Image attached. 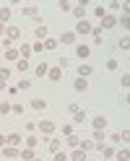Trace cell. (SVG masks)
<instances>
[{"label":"cell","instance_id":"obj_25","mask_svg":"<svg viewBox=\"0 0 130 161\" xmlns=\"http://www.w3.org/2000/svg\"><path fill=\"white\" fill-rule=\"evenodd\" d=\"M94 16H96V18H104V16H107V8H104V5H96Z\"/></svg>","mask_w":130,"mask_h":161},{"label":"cell","instance_id":"obj_41","mask_svg":"<svg viewBox=\"0 0 130 161\" xmlns=\"http://www.w3.org/2000/svg\"><path fill=\"white\" fill-rule=\"evenodd\" d=\"M122 86H130V75H122Z\"/></svg>","mask_w":130,"mask_h":161},{"label":"cell","instance_id":"obj_40","mask_svg":"<svg viewBox=\"0 0 130 161\" xmlns=\"http://www.w3.org/2000/svg\"><path fill=\"white\" fill-rule=\"evenodd\" d=\"M68 109H71V114H78V112H81V107H78V104H71Z\"/></svg>","mask_w":130,"mask_h":161},{"label":"cell","instance_id":"obj_1","mask_svg":"<svg viewBox=\"0 0 130 161\" xmlns=\"http://www.w3.org/2000/svg\"><path fill=\"white\" fill-rule=\"evenodd\" d=\"M76 55L81 57V60H86V57H91V47H86V44H78V47H76Z\"/></svg>","mask_w":130,"mask_h":161},{"label":"cell","instance_id":"obj_9","mask_svg":"<svg viewBox=\"0 0 130 161\" xmlns=\"http://www.w3.org/2000/svg\"><path fill=\"white\" fill-rule=\"evenodd\" d=\"M107 127V119L104 117H94V130H104Z\"/></svg>","mask_w":130,"mask_h":161},{"label":"cell","instance_id":"obj_8","mask_svg":"<svg viewBox=\"0 0 130 161\" xmlns=\"http://www.w3.org/2000/svg\"><path fill=\"white\" fill-rule=\"evenodd\" d=\"M102 24H104V29H112V26L117 24V18H115V16H109V13H107V16L102 18Z\"/></svg>","mask_w":130,"mask_h":161},{"label":"cell","instance_id":"obj_20","mask_svg":"<svg viewBox=\"0 0 130 161\" xmlns=\"http://www.w3.org/2000/svg\"><path fill=\"white\" fill-rule=\"evenodd\" d=\"M96 143H94V140H81V146H78V148H81V151H91Z\"/></svg>","mask_w":130,"mask_h":161},{"label":"cell","instance_id":"obj_12","mask_svg":"<svg viewBox=\"0 0 130 161\" xmlns=\"http://www.w3.org/2000/svg\"><path fill=\"white\" fill-rule=\"evenodd\" d=\"M47 75L52 78V80H60V78H63V70H60V68H52V70H49Z\"/></svg>","mask_w":130,"mask_h":161},{"label":"cell","instance_id":"obj_44","mask_svg":"<svg viewBox=\"0 0 130 161\" xmlns=\"http://www.w3.org/2000/svg\"><path fill=\"white\" fill-rule=\"evenodd\" d=\"M3 34H5V26H3V24H0V36H3Z\"/></svg>","mask_w":130,"mask_h":161},{"label":"cell","instance_id":"obj_27","mask_svg":"<svg viewBox=\"0 0 130 161\" xmlns=\"http://www.w3.org/2000/svg\"><path fill=\"white\" fill-rule=\"evenodd\" d=\"M117 161H130V151H127V148L120 151V153H117Z\"/></svg>","mask_w":130,"mask_h":161},{"label":"cell","instance_id":"obj_30","mask_svg":"<svg viewBox=\"0 0 130 161\" xmlns=\"http://www.w3.org/2000/svg\"><path fill=\"white\" fill-rule=\"evenodd\" d=\"M18 55H24V60H26L29 55H31V47H29V44H21V52H18Z\"/></svg>","mask_w":130,"mask_h":161},{"label":"cell","instance_id":"obj_33","mask_svg":"<svg viewBox=\"0 0 130 161\" xmlns=\"http://www.w3.org/2000/svg\"><path fill=\"white\" fill-rule=\"evenodd\" d=\"M120 140H125V143H130V130H122V133H120Z\"/></svg>","mask_w":130,"mask_h":161},{"label":"cell","instance_id":"obj_34","mask_svg":"<svg viewBox=\"0 0 130 161\" xmlns=\"http://www.w3.org/2000/svg\"><path fill=\"white\" fill-rule=\"evenodd\" d=\"M16 57H18L16 49H8V52H5V60H16Z\"/></svg>","mask_w":130,"mask_h":161},{"label":"cell","instance_id":"obj_10","mask_svg":"<svg viewBox=\"0 0 130 161\" xmlns=\"http://www.w3.org/2000/svg\"><path fill=\"white\" fill-rule=\"evenodd\" d=\"M83 158H86V151H81V148H76L71 156V161H83Z\"/></svg>","mask_w":130,"mask_h":161},{"label":"cell","instance_id":"obj_29","mask_svg":"<svg viewBox=\"0 0 130 161\" xmlns=\"http://www.w3.org/2000/svg\"><path fill=\"white\" fill-rule=\"evenodd\" d=\"M24 16H31V18H34V16H37V8H34V5H26V8H24Z\"/></svg>","mask_w":130,"mask_h":161},{"label":"cell","instance_id":"obj_18","mask_svg":"<svg viewBox=\"0 0 130 161\" xmlns=\"http://www.w3.org/2000/svg\"><path fill=\"white\" fill-rule=\"evenodd\" d=\"M68 146H71V148H78V146H81V140H78V135H68Z\"/></svg>","mask_w":130,"mask_h":161},{"label":"cell","instance_id":"obj_42","mask_svg":"<svg viewBox=\"0 0 130 161\" xmlns=\"http://www.w3.org/2000/svg\"><path fill=\"white\" fill-rule=\"evenodd\" d=\"M122 11H125V16L130 13V3H125V5H122Z\"/></svg>","mask_w":130,"mask_h":161},{"label":"cell","instance_id":"obj_7","mask_svg":"<svg viewBox=\"0 0 130 161\" xmlns=\"http://www.w3.org/2000/svg\"><path fill=\"white\" fill-rule=\"evenodd\" d=\"M73 86H76V91H86V88H88V80H86V78H76Z\"/></svg>","mask_w":130,"mask_h":161},{"label":"cell","instance_id":"obj_39","mask_svg":"<svg viewBox=\"0 0 130 161\" xmlns=\"http://www.w3.org/2000/svg\"><path fill=\"white\" fill-rule=\"evenodd\" d=\"M11 109H13V112H16V114H24V107H21V104H13Z\"/></svg>","mask_w":130,"mask_h":161},{"label":"cell","instance_id":"obj_43","mask_svg":"<svg viewBox=\"0 0 130 161\" xmlns=\"http://www.w3.org/2000/svg\"><path fill=\"white\" fill-rule=\"evenodd\" d=\"M5 140H8L5 135H0V148H3V146H5Z\"/></svg>","mask_w":130,"mask_h":161},{"label":"cell","instance_id":"obj_19","mask_svg":"<svg viewBox=\"0 0 130 161\" xmlns=\"http://www.w3.org/2000/svg\"><path fill=\"white\" fill-rule=\"evenodd\" d=\"M49 73V68H47V63H42V65H37V75L42 78V75H47Z\"/></svg>","mask_w":130,"mask_h":161},{"label":"cell","instance_id":"obj_31","mask_svg":"<svg viewBox=\"0 0 130 161\" xmlns=\"http://www.w3.org/2000/svg\"><path fill=\"white\" fill-rule=\"evenodd\" d=\"M120 49H130V36H122V39H120Z\"/></svg>","mask_w":130,"mask_h":161},{"label":"cell","instance_id":"obj_24","mask_svg":"<svg viewBox=\"0 0 130 161\" xmlns=\"http://www.w3.org/2000/svg\"><path fill=\"white\" fill-rule=\"evenodd\" d=\"M78 75H81V78L91 75V68H88V65H81V68H78Z\"/></svg>","mask_w":130,"mask_h":161},{"label":"cell","instance_id":"obj_17","mask_svg":"<svg viewBox=\"0 0 130 161\" xmlns=\"http://www.w3.org/2000/svg\"><path fill=\"white\" fill-rule=\"evenodd\" d=\"M37 39H39V42H42V39H47V26H44V24L37 29Z\"/></svg>","mask_w":130,"mask_h":161},{"label":"cell","instance_id":"obj_13","mask_svg":"<svg viewBox=\"0 0 130 161\" xmlns=\"http://www.w3.org/2000/svg\"><path fill=\"white\" fill-rule=\"evenodd\" d=\"M31 107L37 109V112H42V109L47 107V102H44V99H34V102H31Z\"/></svg>","mask_w":130,"mask_h":161},{"label":"cell","instance_id":"obj_23","mask_svg":"<svg viewBox=\"0 0 130 161\" xmlns=\"http://www.w3.org/2000/svg\"><path fill=\"white\" fill-rule=\"evenodd\" d=\"M94 143H96V146L104 143V133H102V130H96V133H94Z\"/></svg>","mask_w":130,"mask_h":161},{"label":"cell","instance_id":"obj_6","mask_svg":"<svg viewBox=\"0 0 130 161\" xmlns=\"http://www.w3.org/2000/svg\"><path fill=\"white\" fill-rule=\"evenodd\" d=\"M60 42H63V44H73L76 42V31H65L63 36H60Z\"/></svg>","mask_w":130,"mask_h":161},{"label":"cell","instance_id":"obj_36","mask_svg":"<svg viewBox=\"0 0 130 161\" xmlns=\"http://www.w3.org/2000/svg\"><path fill=\"white\" fill-rule=\"evenodd\" d=\"M37 143H39V140H37V138H31V135H29V138H26V146H29V148H34Z\"/></svg>","mask_w":130,"mask_h":161},{"label":"cell","instance_id":"obj_22","mask_svg":"<svg viewBox=\"0 0 130 161\" xmlns=\"http://www.w3.org/2000/svg\"><path fill=\"white\" fill-rule=\"evenodd\" d=\"M26 70H29V60H18V73H26Z\"/></svg>","mask_w":130,"mask_h":161},{"label":"cell","instance_id":"obj_35","mask_svg":"<svg viewBox=\"0 0 130 161\" xmlns=\"http://www.w3.org/2000/svg\"><path fill=\"white\" fill-rule=\"evenodd\" d=\"M8 112H11V104H8V102L0 104V114H8Z\"/></svg>","mask_w":130,"mask_h":161},{"label":"cell","instance_id":"obj_38","mask_svg":"<svg viewBox=\"0 0 130 161\" xmlns=\"http://www.w3.org/2000/svg\"><path fill=\"white\" fill-rule=\"evenodd\" d=\"M120 24H122L125 29H130V16H122V18H120Z\"/></svg>","mask_w":130,"mask_h":161},{"label":"cell","instance_id":"obj_32","mask_svg":"<svg viewBox=\"0 0 130 161\" xmlns=\"http://www.w3.org/2000/svg\"><path fill=\"white\" fill-rule=\"evenodd\" d=\"M99 148H102V156H107V158H109V156H115V151H112V148H104V146H99Z\"/></svg>","mask_w":130,"mask_h":161},{"label":"cell","instance_id":"obj_3","mask_svg":"<svg viewBox=\"0 0 130 161\" xmlns=\"http://www.w3.org/2000/svg\"><path fill=\"white\" fill-rule=\"evenodd\" d=\"M39 130H42L44 135H49V133H55V125L49 122V119H42V122H39Z\"/></svg>","mask_w":130,"mask_h":161},{"label":"cell","instance_id":"obj_26","mask_svg":"<svg viewBox=\"0 0 130 161\" xmlns=\"http://www.w3.org/2000/svg\"><path fill=\"white\" fill-rule=\"evenodd\" d=\"M55 161H71V156H68L65 151H57V153H55Z\"/></svg>","mask_w":130,"mask_h":161},{"label":"cell","instance_id":"obj_14","mask_svg":"<svg viewBox=\"0 0 130 161\" xmlns=\"http://www.w3.org/2000/svg\"><path fill=\"white\" fill-rule=\"evenodd\" d=\"M8 143H11V146L16 148L18 143H21V135H18V133H11V135H8Z\"/></svg>","mask_w":130,"mask_h":161},{"label":"cell","instance_id":"obj_46","mask_svg":"<svg viewBox=\"0 0 130 161\" xmlns=\"http://www.w3.org/2000/svg\"><path fill=\"white\" fill-rule=\"evenodd\" d=\"M127 104H130V94H127Z\"/></svg>","mask_w":130,"mask_h":161},{"label":"cell","instance_id":"obj_21","mask_svg":"<svg viewBox=\"0 0 130 161\" xmlns=\"http://www.w3.org/2000/svg\"><path fill=\"white\" fill-rule=\"evenodd\" d=\"M18 156H21V158H26V161H34V153H31V148H24Z\"/></svg>","mask_w":130,"mask_h":161},{"label":"cell","instance_id":"obj_11","mask_svg":"<svg viewBox=\"0 0 130 161\" xmlns=\"http://www.w3.org/2000/svg\"><path fill=\"white\" fill-rule=\"evenodd\" d=\"M8 18H11V8L5 5V8H0V24H5Z\"/></svg>","mask_w":130,"mask_h":161},{"label":"cell","instance_id":"obj_5","mask_svg":"<svg viewBox=\"0 0 130 161\" xmlns=\"http://www.w3.org/2000/svg\"><path fill=\"white\" fill-rule=\"evenodd\" d=\"M8 39H11V42H16V39H21V29H16V26H11V29H8Z\"/></svg>","mask_w":130,"mask_h":161},{"label":"cell","instance_id":"obj_37","mask_svg":"<svg viewBox=\"0 0 130 161\" xmlns=\"http://www.w3.org/2000/svg\"><path fill=\"white\" fill-rule=\"evenodd\" d=\"M44 47H47V49H55V47H57V42H55V39H47Z\"/></svg>","mask_w":130,"mask_h":161},{"label":"cell","instance_id":"obj_47","mask_svg":"<svg viewBox=\"0 0 130 161\" xmlns=\"http://www.w3.org/2000/svg\"><path fill=\"white\" fill-rule=\"evenodd\" d=\"M34 161H39V158H34Z\"/></svg>","mask_w":130,"mask_h":161},{"label":"cell","instance_id":"obj_28","mask_svg":"<svg viewBox=\"0 0 130 161\" xmlns=\"http://www.w3.org/2000/svg\"><path fill=\"white\" fill-rule=\"evenodd\" d=\"M8 78H11V70H8V68H0V80H3V83H5Z\"/></svg>","mask_w":130,"mask_h":161},{"label":"cell","instance_id":"obj_16","mask_svg":"<svg viewBox=\"0 0 130 161\" xmlns=\"http://www.w3.org/2000/svg\"><path fill=\"white\" fill-rule=\"evenodd\" d=\"M3 153H5L8 158H16L18 153H21V151H18V148H13V146H11V148H5V151H3Z\"/></svg>","mask_w":130,"mask_h":161},{"label":"cell","instance_id":"obj_45","mask_svg":"<svg viewBox=\"0 0 130 161\" xmlns=\"http://www.w3.org/2000/svg\"><path fill=\"white\" fill-rule=\"evenodd\" d=\"M3 88H5V83H3V80H0V91H3Z\"/></svg>","mask_w":130,"mask_h":161},{"label":"cell","instance_id":"obj_4","mask_svg":"<svg viewBox=\"0 0 130 161\" xmlns=\"http://www.w3.org/2000/svg\"><path fill=\"white\" fill-rule=\"evenodd\" d=\"M78 21H83V16H86V5H73V11H71Z\"/></svg>","mask_w":130,"mask_h":161},{"label":"cell","instance_id":"obj_15","mask_svg":"<svg viewBox=\"0 0 130 161\" xmlns=\"http://www.w3.org/2000/svg\"><path fill=\"white\" fill-rule=\"evenodd\" d=\"M60 146H63V143H60V138H52V140H49V151H52V153H57Z\"/></svg>","mask_w":130,"mask_h":161},{"label":"cell","instance_id":"obj_2","mask_svg":"<svg viewBox=\"0 0 130 161\" xmlns=\"http://www.w3.org/2000/svg\"><path fill=\"white\" fill-rule=\"evenodd\" d=\"M76 34H91V24H88V21H78Z\"/></svg>","mask_w":130,"mask_h":161}]
</instances>
